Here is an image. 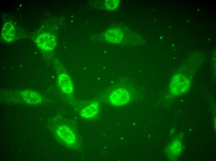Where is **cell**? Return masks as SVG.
<instances>
[{
  "instance_id": "cell-9",
  "label": "cell",
  "mask_w": 216,
  "mask_h": 161,
  "mask_svg": "<svg viewBox=\"0 0 216 161\" xmlns=\"http://www.w3.org/2000/svg\"><path fill=\"white\" fill-rule=\"evenodd\" d=\"M100 110L98 103L93 102L83 108L81 111V115L86 118H91L96 115Z\"/></svg>"
},
{
  "instance_id": "cell-4",
  "label": "cell",
  "mask_w": 216,
  "mask_h": 161,
  "mask_svg": "<svg viewBox=\"0 0 216 161\" xmlns=\"http://www.w3.org/2000/svg\"><path fill=\"white\" fill-rule=\"evenodd\" d=\"M57 133L59 138L66 144L71 145L76 141L75 135L73 131L65 125H61L57 129Z\"/></svg>"
},
{
  "instance_id": "cell-5",
  "label": "cell",
  "mask_w": 216,
  "mask_h": 161,
  "mask_svg": "<svg viewBox=\"0 0 216 161\" xmlns=\"http://www.w3.org/2000/svg\"><path fill=\"white\" fill-rule=\"evenodd\" d=\"M58 82L61 90L67 94H71L74 91V85L71 79L67 74L62 73L58 77Z\"/></svg>"
},
{
  "instance_id": "cell-6",
  "label": "cell",
  "mask_w": 216,
  "mask_h": 161,
  "mask_svg": "<svg viewBox=\"0 0 216 161\" xmlns=\"http://www.w3.org/2000/svg\"><path fill=\"white\" fill-rule=\"evenodd\" d=\"M22 99L26 102L30 104H38L43 101L41 96L38 93L31 90L22 91L20 94Z\"/></svg>"
},
{
  "instance_id": "cell-10",
  "label": "cell",
  "mask_w": 216,
  "mask_h": 161,
  "mask_svg": "<svg viewBox=\"0 0 216 161\" xmlns=\"http://www.w3.org/2000/svg\"><path fill=\"white\" fill-rule=\"evenodd\" d=\"M167 153L169 157L175 158L180 155L182 151V145L180 141L175 140L167 148Z\"/></svg>"
},
{
  "instance_id": "cell-11",
  "label": "cell",
  "mask_w": 216,
  "mask_h": 161,
  "mask_svg": "<svg viewBox=\"0 0 216 161\" xmlns=\"http://www.w3.org/2000/svg\"><path fill=\"white\" fill-rule=\"evenodd\" d=\"M119 0H107L105 2V6L110 11L116 10L119 4Z\"/></svg>"
},
{
  "instance_id": "cell-7",
  "label": "cell",
  "mask_w": 216,
  "mask_h": 161,
  "mask_svg": "<svg viewBox=\"0 0 216 161\" xmlns=\"http://www.w3.org/2000/svg\"><path fill=\"white\" fill-rule=\"evenodd\" d=\"M105 37L106 39L110 42L116 43L121 42L124 38V34L119 28H112L105 32Z\"/></svg>"
},
{
  "instance_id": "cell-8",
  "label": "cell",
  "mask_w": 216,
  "mask_h": 161,
  "mask_svg": "<svg viewBox=\"0 0 216 161\" xmlns=\"http://www.w3.org/2000/svg\"><path fill=\"white\" fill-rule=\"evenodd\" d=\"M15 29L14 24L10 22L5 23L2 29L3 39L7 42L13 41L15 38Z\"/></svg>"
},
{
  "instance_id": "cell-3",
  "label": "cell",
  "mask_w": 216,
  "mask_h": 161,
  "mask_svg": "<svg viewBox=\"0 0 216 161\" xmlns=\"http://www.w3.org/2000/svg\"><path fill=\"white\" fill-rule=\"evenodd\" d=\"M36 42L40 48L46 51L53 50L56 43L55 37L52 34L47 33L39 35L37 37Z\"/></svg>"
},
{
  "instance_id": "cell-1",
  "label": "cell",
  "mask_w": 216,
  "mask_h": 161,
  "mask_svg": "<svg viewBox=\"0 0 216 161\" xmlns=\"http://www.w3.org/2000/svg\"><path fill=\"white\" fill-rule=\"evenodd\" d=\"M190 84V80L186 76L177 74L174 76L171 80L170 90L173 95L182 94L188 90Z\"/></svg>"
},
{
  "instance_id": "cell-2",
  "label": "cell",
  "mask_w": 216,
  "mask_h": 161,
  "mask_svg": "<svg viewBox=\"0 0 216 161\" xmlns=\"http://www.w3.org/2000/svg\"><path fill=\"white\" fill-rule=\"evenodd\" d=\"M130 99L129 93L124 89L118 88L114 90L109 96V100L116 106L123 105L128 103Z\"/></svg>"
}]
</instances>
